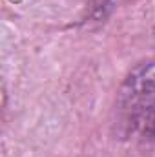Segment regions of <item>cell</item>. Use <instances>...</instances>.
I'll use <instances>...</instances> for the list:
<instances>
[{
  "label": "cell",
  "mask_w": 155,
  "mask_h": 157,
  "mask_svg": "<svg viewBox=\"0 0 155 157\" xmlns=\"http://www.w3.org/2000/svg\"><path fill=\"white\" fill-rule=\"evenodd\" d=\"M117 119L126 135L155 144V60L135 66L120 84Z\"/></svg>",
  "instance_id": "cell-1"
}]
</instances>
